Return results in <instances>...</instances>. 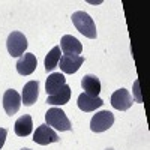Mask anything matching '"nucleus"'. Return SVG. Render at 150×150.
Masks as SVG:
<instances>
[{
  "instance_id": "f257e3e1",
  "label": "nucleus",
  "mask_w": 150,
  "mask_h": 150,
  "mask_svg": "<svg viewBox=\"0 0 150 150\" xmlns=\"http://www.w3.org/2000/svg\"><path fill=\"white\" fill-rule=\"evenodd\" d=\"M72 23L75 29H77L81 35H84L86 38H90V39H95L98 36V32H96V26H95V21L93 18L87 14L84 11H77L72 14Z\"/></svg>"
},
{
  "instance_id": "f03ea898",
  "label": "nucleus",
  "mask_w": 150,
  "mask_h": 150,
  "mask_svg": "<svg viewBox=\"0 0 150 150\" xmlns=\"http://www.w3.org/2000/svg\"><path fill=\"white\" fill-rule=\"evenodd\" d=\"M45 122L48 126H53L54 129L60 131V132H65V131H71L72 129V125L66 116V112L60 108H50L45 112Z\"/></svg>"
},
{
  "instance_id": "7ed1b4c3",
  "label": "nucleus",
  "mask_w": 150,
  "mask_h": 150,
  "mask_svg": "<svg viewBox=\"0 0 150 150\" xmlns=\"http://www.w3.org/2000/svg\"><path fill=\"white\" fill-rule=\"evenodd\" d=\"M6 47H8V53L12 57H21L24 51L27 50V38L21 32H12L8 36Z\"/></svg>"
},
{
  "instance_id": "20e7f679",
  "label": "nucleus",
  "mask_w": 150,
  "mask_h": 150,
  "mask_svg": "<svg viewBox=\"0 0 150 150\" xmlns=\"http://www.w3.org/2000/svg\"><path fill=\"white\" fill-rule=\"evenodd\" d=\"M112 123H114V114H112L111 111H108V110L99 111L90 120V129L96 134L105 132L112 126Z\"/></svg>"
},
{
  "instance_id": "39448f33",
  "label": "nucleus",
  "mask_w": 150,
  "mask_h": 150,
  "mask_svg": "<svg viewBox=\"0 0 150 150\" xmlns=\"http://www.w3.org/2000/svg\"><path fill=\"white\" fill-rule=\"evenodd\" d=\"M60 138L59 135L54 129H51V126H48V125H41V126H38L35 134H33V141L41 144V146H48L51 143H57Z\"/></svg>"
},
{
  "instance_id": "423d86ee",
  "label": "nucleus",
  "mask_w": 150,
  "mask_h": 150,
  "mask_svg": "<svg viewBox=\"0 0 150 150\" xmlns=\"http://www.w3.org/2000/svg\"><path fill=\"white\" fill-rule=\"evenodd\" d=\"M134 98L126 89H119L111 95V105L119 111H126L132 107Z\"/></svg>"
},
{
  "instance_id": "0eeeda50",
  "label": "nucleus",
  "mask_w": 150,
  "mask_h": 150,
  "mask_svg": "<svg viewBox=\"0 0 150 150\" xmlns=\"http://www.w3.org/2000/svg\"><path fill=\"white\" fill-rule=\"evenodd\" d=\"M21 96L14 90V89H9L5 92L3 95V108L6 111L8 116H14L15 112L20 110L21 107Z\"/></svg>"
},
{
  "instance_id": "6e6552de",
  "label": "nucleus",
  "mask_w": 150,
  "mask_h": 150,
  "mask_svg": "<svg viewBox=\"0 0 150 150\" xmlns=\"http://www.w3.org/2000/svg\"><path fill=\"white\" fill-rule=\"evenodd\" d=\"M60 69L65 74H75L81 65L84 63V57L83 56H71V54H63L60 57Z\"/></svg>"
},
{
  "instance_id": "1a4fd4ad",
  "label": "nucleus",
  "mask_w": 150,
  "mask_h": 150,
  "mask_svg": "<svg viewBox=\"0 0 150 150\" xmlns=\"http://www.w3.org/2000/svg\"><path fill=\"white\" fill-rule=\"evenodd\" d=\"M36 66H38V60H36V56L32 54V53L23 54L17 60V71H18L20 75H30V74H33Z\"/></svg>"
},
{
  "instance_id": "9d476101",
  "label": "nucleus",
  "mask_w": 150,
  "mask_h": 150,
  "mask_svg": "<svg viewBox=\"0 0 150 150\" xmlns=\"http://www.w3.org/2000/svg\"><path fill=\"white\" fill-rule=\"evenodd\" d=\"M60 48L65 54H71V56H80L83 53L81 42L72 35H65L63 38H62Z\"/></svg>"
},
{
  "instance_id": "9b49d317",
  "label": "nucleus",
  "mask_w": 150,
  "mask_h": 150,
  "mask_svg": "<svg viewBox=\"0 0 150 150\" xmlns=\"http://www.w3.org/2000/svg\"><path fill=\"white\" fill-rule=\"evenodd\" d=\"M38 96H39V83L38 81H29L26 86L23 87V93H21V102L26 107H32Z\"/></svg>"
},
{
  "instance_id": "f8f14e48",
  "label": "nucleus",
  "mask_w": 150,
  "mask_h": 150,
  "mask_svg": "<svg viewBox=\"0 0 150 150\" xmlns=\"http://www.w3.org/2000/svg\"><path fill=\"white\" fill-rule=\"evenodd\" d=\"M77 104H78V108H80L81 111H84V112H92V111H95V110H98V108H101V107L104 105V101H102L99 96L93 98V96H89V95H86V93H81V95L78 96Z\"/></svg>"
},
{
  "instance_id": "ddd939ff",
  "label": "nucleus",
  "mask_w": 150,
  "mask_h": 150,
  "mask_svg": "<svg viewBox=\"0 0 150 150\" xmlns=\"http://www.w3.org/2000/svg\"><path fill=\"white\" fill-rule=\"evenodd\" d=\"M81 87H83V90L86 92V95L96 98L99 95V92H101V81H99V78L96 77V75L87 74L81 80Z\"/></svg>"
},
{
  "instance_id": "4468645a",
  "label": "nucleus",
  "mask_w": 150,
  "mask_h": 150,
  "mask_svg": "<svg viewBox=\"0 0 150 150\" xmlns=\"http://www.w3.org/2000/svg\"><path fill=\"white\" fill-rule=\"evenodd\" d=\"M65 84H66L65 75L60 74V72H54L51 75H48L47 83H45V92H47L48 96H51V95L57 93Z\"/></svg>"
},
{
  "instance_id": "2eb2a0df",
  "label": "nucleus",
  "mask_w": 150,
  "mask_h": 150,
  "mask_svg": "<svg viewBox=\"0 0 150 150\" xmlns=\"http://www.w3.org/2000/svg\"><path fill=\"white\" fill-rule=\"evenodd\" d=\"M69 99H71V87L68 84H65L57 93L47 98V104H50V105H65V104L69 102Z\"/></svg>"
},
{
  "instance_id": "dca6fc26",
  "label": "nucleus",
  "mask_w": 150,
  "mask_h": 150,
  "mask_svg": "<svg viewBox=\"0 0 150 150\" xmlns=\"http://www.w3.org/2000/svg\"><path fill=\"white\" fill-rule=\"evenodd\" d=\"M14 129H15V134H17L18 137H27V135H30L32 131H33V122H32V117H30L29 114L21 116V117L15 122Z\"/></svg>"
},
{
  "instance_id": "f3484780",
  "label": "nucleus",
  "mask_w": 150,
  "mask_h": 150,
  "mask_svg": "<svg viewBox=\"0 0 150 150\" xmlns=\"http://www.w3.org/2000/svg\"><path fill=\"white\" fill-rule=\"evenodd\" d=\"M60 57H62L60 56V47H54L45 57V71L47 72H53L57 68V65H59Z\"/></svg>"
},
{
  "instance_id": "a211bd4d",
  "label": "nucleus",
  "mask_w": 150,
  "mask_h": 150,
  "mask_svg": "<svg viewBox=\"0 0 150 150\" xmlns=\"http://www.w3.org/2000/svg\"><path fill=\"white\" fill-rule=\"evenodd\" d=\"M6 135H8V131H6L5 128H0V149H2V147H3V144H5Z\"/></svg>"
},
{
  "instance_id": "6ab92c4d",
  "label": "nucleus",
  "mask_w": 150,
  "mask_h": 150,
  "mask_svg": "<svg viewBox=\"0 0 150 150\" xmlns=\"http://www.w3.org/2000/svg\"><path fill=\"white\" fill-rule=\"evenodd\" d=\"M135 95H137V101L141 102V98H140V90H138V81L135 83Z\"/></svg>"
},
{
  "instance_id": "aec40b11",
  "label": "nucleus",
  "mask_w": 150,
  "mask_h": 150,
  "mask_svg": "<svg viewBox=\"0 0 150 150\" xmlns=\"http://www.w3.org/2000/svg\"><path fill=\"white\" fill-rule=\"evenodd\" d=\"M21 150H30V149H27V147H26V149H21Z\"/></svg>"
},
{
  "instance_id": "412c9836",
  "label": "nucleus",
  "mask_w": 150,
  "mask_h": 150,
  "mask_svg": "<svg viewBox=\"0 0 150 150\" xmlns=\"http://www.w3.org/2000/svg\"><path fill=\"white\" fill-rule=\"evenodd\" d=\"M107 150H112V149H107Z\"/></svg>"
}]
</instances>
